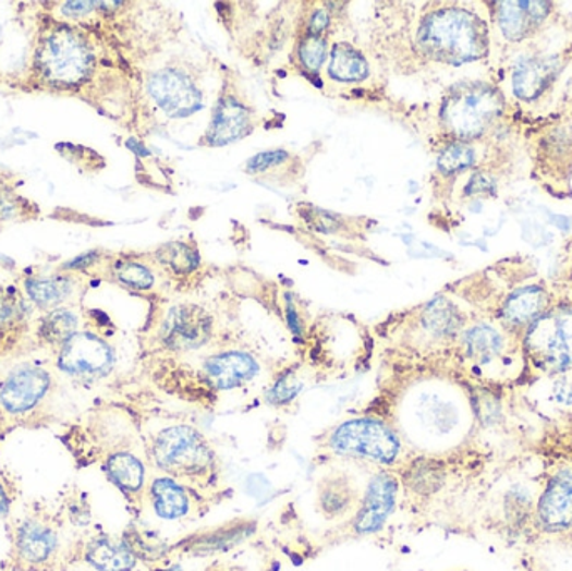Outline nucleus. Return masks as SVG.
Masks as SVG:
<instances>
[{
	"label": "nucleus",
	"mask_w": 572,
	"mask_h": 571,
	"mask_svg": "<svg viewBox=\"0 0 572 571\" xmlns=\"http://www.w3.org/2000/svg\"><path fill=\"white\" fill-rule=\"evenodd\" d=\"M77 317L73 312L54 311L44 318L39 333L49 344L64 345L76 333Z\"/></svg>",
	"instance_id": "25"
},
{
	"label": "nucleus",
	"mask_w": 572,
	"mask_h": 571,
	"mask_svg": "<svg viewBox=\"0 0 572 571\" xmlns=\"http://www.w3.org/2000/svg\"><path fill=\"white\" fill-rule=\"evenodd\" d=\"M526 349L540 369L561 374L572 369V304L559 305L531 324Z\"/></svg>",
	"instance_id": "2"
},
{
	"label": "nucleus",
	"mask_w": 572,
	"mask_h": 571,
	"mask_svg": "<svg viewBox=\"0 0 572 571\" xmlns=\"http://www.w3.org/2000/svg\"><path fill=\"white\" fill-rule=\"evenodd\" d=\"M499 26L508 39H524L549 12L547 2H500Z\"/></svg>",
	"instance_id": "17"
},
{
	"label": "nucleus",
	"mask_w": 572,
	"mask_h": 571,
	"mask_svg": "<svg viewBox=\"0 0 572 571\" xmlns=\"http://www.w3.org/2000/svg\"><path fill=\"white\" fill-rule=\"evenodd\" d=\"M161 257L162 262L170 265L178 274H190L198 267V255L184 243H171L165 246L161 250Z\"/></svg>",
	"instance_id": "30"
},
{
	"label": "nucleus",
	"mask_w": 572,
	"mask_h": 571,
	"mask_svg": "<svg viewBox=\"0 0 572 571\" xmlns=\"http://www.w3.org/2000/svg\"><path fill=\"white\" fill-rule=\"evenodd\" d=\"M83 558L96 571H133L136 555L126 539L109 535L93 536L83 546Z\"/></svg>",
	"instance_id": "14"
},
{
	"label": "nucleus",
	"mask_w": 572,
	"mask_h": 571,
	"mask_svg": "<svg viewBox=\"0 0 572 571\" xmlns=\"http://www.w3.org/2000/svg\"><path fill=\"white\" fill-rule=\"evenodd\" d=\"M330 448L339 454L356 455L380 464L395 463L400 439L380 421L350 420L331 433Z\"/></svg>",
	"instance_id": "5"
},
{
	"label": "nucleus",
	"mask_w": 572,
	"mask_h": 571,
	"mask_svg": "<svg viewBox=\"0 0 572 571\" xmlns=\"http://www.w3.org/2000/svg\"><path fill=\"white\" fill-rule=\"evenodd\" d=\"M556 399L562 404H572V369L562 373L555 387Z\"/></svg>",
	"instance_id": "35"
},
{
	"label": "nucleus",
	"mask_w": 572,
	"mask_h": 571,
	"mask_svg": "<svg viewBox=\"0 0 572 571\" xmlns=\"http://www.w3.org/2000/svg\"><path fill=\"white\" fill-rule=\"evenodd\" d=\"M61 554L58 530L49 521L26 518L12 532V561L24 571L52 570Z\"/></svg>",
	"instance_id": "7"
},
{
	"label": "nucleus",
	"mask_w": 572,
	"mask_h": 571,
	"mask_svg": "<svg viewBox=\"0 0 572 571\" xmlns=\"http://www.w3.org/2000/svg\"><path fill=\"white\" fill-rule=\"evenodd\" d=\"M461 315L454 305L446 301H436L425 312V326L439 336L454 333L461 327Z\"/></svg>",
	"instance_id": "27"
},
{
	"label": "nucleus",
	"mask_w": 572,
	"mask_h": 571,
	"mask_svg": "<svg viewBox=\"0 0 572 571\" xmlns=\"http://www.w3.org/2000/svg\"><path fill=\"white\" fill-rule=\"evenodd\" d=\"M328 21H330V17H328L327 12H315V14L312 15V21H309V34L320 36V34L324 33L325 29H327Z\"/></svg>",
	"instance_id": "37"
},
{
	"label": "nucleus",
	"mask_w": 572,
	"mask_h": 571,
	"mask_svg": "<svg viewBox=\"0 0 572 571\" xmlns=\"http://www.w3.org/2000/svg\"><path fill=\"white\" fill-rule=\"evenodd\" d=\"M94 258H96V255L94 254L84 255V257L77 258V260L71 262V264L65 265V267L68 268L86 267V265L93 264Z\"/></svg>",
	"instance_id": "40"
},
{
	"label": "nucleus",
	"mask_w": 572,
	"mask_h": 571,
	"mask_svg": "<svg viewBox=\"0 0 572 571\" xmlns=\"http://www.w3.org/2000/svg\"><path fill=\"white\" fill-rule=\"evenodd\" d=\"M259 365L243 352H224L205 362V373L218 389H233L248 382L258 374Z\"/></svg>",
	"instance_id": "15"
},
{
	"label": "nucleus",
	"mask_w": 572,
	"mask_h": 571,
	"mask_svg": "<svg viewBox=\"0 0 572 571\" xmlns=\"http://www.w3.org/2000/svg\"><path fill=\"white\" fill-rule=\"evenodd\" d=\"M299 384H290L283 379L271 389L270 394H268V401H270L271 404H287V402L292 401V399L299 394Z\"/></svg>",
	"instance_id": "34"
},
{
	"label": "nucleus",
	"mask_w": 572,
	"mask_h": 571,
	"mask_svg": "<svg viewBox=\"0 0 572 571\" xmlns=\"http://www.w3.org/2000/svg\"><path fill=\"white\" fill-rule=\"evenodd\" d=\"M405 482L417 493L436 491L443 482L442 466L436 461L417 460L405 474Z\"/></svg>",
	"instance_id": "26"
},
{
	"label": "nucleus",
	"mask_w": 572,
	"mask_h": 571,
	"mask_svg": "<svg viewBox=\"0 0 572 571\" xmlns=\"http://www.w3.org/2000/svg\"><path fill=\"white\" fill-rule=\"evenodd\" d=\"M22 317V304L12 293L0 292V330L14 326Z\"/></svg>",
	"instance_id": "32"
},
{
	"label": "nucleus",
	"mask_w": 572,
	"mask_h": 571,
	"mask_svg": "<svg viewBox=\"0 0 572 571\" xmlns=\"http://www.w3.org/2000/svg\"><path fill=\"white\" fill-rule=\"evenodd\" d=\"M327 39L315 34H308L300 44V61L306 70L318 71L327 59Z\"/></svg>",
	"instance_id": "31"
},
{
	"label": "nucleus",
	"mask_w": 572,
	"mask_h": 571,
	"mask_svg": "<svg viewBox=\"0 0 572 571\" xmlns=\"http://www.w3.org/2000/svg\"><path fill=\"white\" fill-rule=\"evenodd\" d=\"M502 112V98L494 87L468 84L452 90L442 108L447 127L461 138H477Z\"/></svg>",
	"instance_id": "3"
},
{
	"label": "nucleus",
	"mask_w": 572,
	"mask_h": 571,
	"mask_svg": "<svg viewBox=\"0 0 572 571\" xmlns=\"http://www.w3.org/2000/svg\"><path fill=\"white\" fill-rule=\"evenodd\" d=\"M287 153L284 151H268L256 155L255 158L248 161L250 173H258V171L268 170V168L275 167V165L281 163L283 159H287Z\"/></svg>",
	"instance_id": "33"
},
{
	"label": "nucleus",
	"mask_w": 572,
	"mask_h": 571,
	"mask_svg": "<svg viewBox=\"0 0 572 571\" xmlns=\"http://www.w3.org/2000/svg\"><path fill=\"white\" fill-rule=\"evenodd\" d=\"M250 131V117L245 106L236 99L227 98L218 105L206 139L209 145L224 146L242 139Z\"/></svg>",
	"instance_id": "16"
},
{
	"label": "nucleus",
	"mask_w": 572,
	"mask_h": 571,
	"mask_svg": "<svg viewBox=\"0 0 572 571\" xmlns=\"http://www.w3.org/2000/svg\"><path fill=\"white\" fill-rule=\"evenodd\" d=\"M556 62L549 59L530 58L522 59L515 65L514 76H512V84H514V93L522 99H534L543 95L549 81L555 77Z\"/></svg>",
	"instance_id": "19"
},
{
	"label": "nucleus",
	"mask_w": 572,
	"mask_h": 571,
	"mask_svg": "<svg viewBox=\"0 0 572 571\" xmlns=\"http://www.w3.org/2000/svg\"><path fill=\"white\" fill-rule=\"evenodd\" d=\"M114 355L105 340L89 332H76L62 345L59 367L71 376L96 379L111 370Z\"/></svg>",
	"instance_id": "8"
},
{
	"label": "nucleus",
	"mask_w": 572,
	"mask_h": 571,
	"mask_svg": "<svg viewBox=\"0 0 572 571\" xmlns=\"http://www.w3.org/2000/svg\"><path fill=\"white\" fill-rule=\"evenodd\" d=\"M12 499L5 486L0 483V517H5L11 510Z\"/></svg>",
	"instance_id": "39"
},
{
	"label": "nucleus",
	"mask_w": 572,
	"mask_h": 571,
	"mask_svg": "<svg viewBox=\"0 0 572 571\" xmlns=\"http://www.w3.org/2000/svg\"><path fill=\"white\" fill-rule=\"evenodd\" d=\"M114 271L119 282H123L131 289L148 290L155 286V277H153L149 268L137 264V262H118Z\"/></svg>",
	"instance_id": "29"
},
{
	"label": "nucleus",
	"mask_w": 572,
	"mask_h": 571,
	"mask_svg": "<svg viewBox=\"0 0 572 571\" xmlns=\"http://www.w3.org/2000/svg\"><path fill=\"white\" fill-rule=\"evenodd\" d=\"M464 345L472 361L489 364L504 348V339L494 327L479 324L465 332Z\"/></svg>",
	"instance_id": "23"
},
{
	"label": "nucleus",
	"mask_w": 572,
	"mask_h": 571,
	"mask_svg": "<svg viewBox=\"0 0 572 571\" xmlns=\"http://www.w3.org/2000/svg\"><path fill=\"white\" fill-rule=\"evenodd\" d=\"M475 163V151L464 143L447 146L439 156V170L446 174L459 173Z\"/></svg>",
	"instance_id": "28"
},
{
	"label": "nucleus",
	"mask_w": 572,
	"mask_h": 571,
	"mask_svg": "<svg viewBox=\"0 0 572 571\" xmlns=\"http://www.w3.org/2000/svg\"><path fill=\"white\" fill-rule=\"evenodd\" d=\"M418 46L428 58L447 64L477 61L487 52L486 26L465 9H439L422 22Z\"/></svg>",
	"instance_id": "1"
},
{
	"label": "nucleus",
	"mask_w": 572,
	"mask_h": 571,
	"mask_svg": "<svg viewBox=\"0 0 572 571\" xmlns=\"http://www.w3.org/2000/svg\"><path fill=\"white\" fill-rule=\"evenodd\" d=\"M26 290L39 307L51 308L62 304L71 295L73 283L62 277L31 279L26 282Z\"/></svg>",
	"instance_id": "24"
},
{
	"label": "nucleus",
	"mask_w": 572,
	"mask_h": 571,
	"mask_svg": "<svg viewBox=\"0 0 572 571\" xmlns=\"http://www.w3.org/2000/svg\"><path fill=\"white\" fill-rule=\"evenodd\" d=\"M166 571H181L180 568H171V570H166Z\"/></svg>",
	"instance_id": "41"
},
{
	"label": "nucleus",
	"mask_w": 572,
	"mask_h": 571,
	"mask_svg": "<svg viewBox=\"0 0 572 571\" xmlns=\"http://www.w3.org/2000/svg\"><path fill=\"white\" fill-rule=\"evenodd\" d=\"M537 523L547 533L572 526V467H562L549 479L536 510Z\"/></svg>",
	"instance_id": "12"
},
{
	"label": "nucleus",
	"mask_w": 572,
	"mask_h": 571,
	"mask_svg": "<svg viewBox=\"0 0 572 571\" xmlns=\"http://www.w3.org/2000/svg\"><path fill=\"white\" fill-rule=\"evenodd\" d=\"M90 8H94L93 2H68V4L64 5V14L77 17V15L89 12Z\"/></svg>",
	"instance_id": "38"
},
{
	"label": "nucleus",
	"mask_w": 572,
	"mask_h": 571,
	"mask_svg": "<svg viewBox=\"0 0 572 571\" xmlns=\"http://www.w3.org/2000/svg\"><path fill=\"white\" fill-rule=\"evenodd\" d=\"M547 307H549V295L543 287H522L508 296L502 307V317L511 326H531L540 315L546 314Z\"/></svg>",
	"instance_id": "18"
},
{
	"label": "nucleus",
	"mask_w": 572,
	"mask_h": 571,
	"mask_svg": "<svg viewBox=\"0 0 572 571\" xmlns=\"http://www.w3.org/2000/svg\"><path fill=\"white\" fill-rule=\"evenodd\" d=\"M465 192H467L468 195L494 193L496 192V183H494L487 174H475V177L472 178L471 183H468L467 189H465Z\"/></svg>",
	"instance_id": "36"
},
{
	"label": "nucleus",
	"mask_w": 572,
	"mask_h": 571,
	"mask_svg": "<svg viewBox=\"0 0 572 571\" xmlns=\"http://www.w3.org/2000/svg\"><path fill=\"white\" fill-rule=\"evenodd\" d=\"M211 336V318L196 305L171 308L162 324V340L173 351H193L203 348Z\"/></svg>",
	"instance_id": "11"
},
{
	"label": "nucleus",
	"mask_w": 572,
	"mask_h": 571,
	"mask_svg": "<svg viewBox=\"0 0 572 571\" xmlns=\"http://www.w3.org/2000/svg\"><path fill=\"white\" fill-rule=\"evenodd\" d=\"M149 95L170 118H187L202 108V93L190 77L166 70L149 80Z\"/></svg>",
	"instance_id": "9"
},
{
	"label": "nucleus",
	"mask_w": 572,
	"mask_h": 571,
	"mask_svg": "<svg viewBox=\"0 0 572 571\" xmlns=\"http://www.w3.org/2000/svg\"><path fill=\"white\" fill-rule=\"evenodd\" d=\"M151 502L156 514L162 520H178L190 511L186 491L171 477H156L151 485Z\"/></svg>",
	"instance_id": "20"
},
{
	"label": "nucleus",
	"mask_w": 572,
	"mask_h": 571,
	"mask_svg": "<svg viewBox=\"0 0 572 571\" xmlns=\"http://www.w3.org/2000/svg\"><path fill=\"white\" fill-rule=\"evenodd\" d=\"M94 56L83 37L71 31H58L47 37L37 52V65L47 81L56 84L81 83L93 71Z\"/></svg>",
	"instance_id": "6"
},
{
	"label": "nucleus",
	"mask_w": 572,
	"mask_h": 571,
	"mask_svg": "<svg viewBox=\"0 0 572 571\" xmlns=\"http://www.w3.org/2000/svg\"><path fill=\"white\" fill-rule=\"evenodd\" d=\"M153 458L159 470L174 476H199L212 466L211 448L198 430L173 426L161 430L153 442Z\"/></svg>",
	"instance_id": "4"
},
{
	"label": "nucleus",
	"mask_w": 572,
	"mask_h": 571,
	"mask_svg": "<svg viewBox=\"0 0 572 571\" xmlns=\"http://www.w3.org/2000/svg\"><path fill=\"white\" fill-rule=\"evenodd\" d=\"M397 489V479L390 474L381 473L372 477L367 495L353 523V529L358 535L377 533L386 524L395 510Z\"/></svg>",
	"instance_id": "13"
},
{
	"label": "nucleus",
	"mask_w": 572,
	"mask_h": 571,
	"mask_svg": "<svg viewBox=\"0 0 572 571\" xmlns=\"http://www.w3.org/2000/svg\"><path fill=\"white\" fill-rule=\"evenodd\" d=\"M51 377L46 370L33 365H22L12 370L0 386V405L9 414H26L46 398Z\"/></svg>",
	"instance_id": "10"
},
{
	"label": "nucleus",
	"mask_w": 572,
	"mask_h": 571,
	"mask_svg": "<svg viewBox=\"0 0 572 571\" xmlns=\"http://www.w3.org/2000/svg\"><path fill=\"white\" fill-rule=\"evenodd\" d=\"M105 470L112 485L118 486L126 495H136L145 486V466L130 452H115L109 455Z\"/></svg>",
	"instance_id": "21"
},
{
	"label": "nucleus",
	"mask_w": 572,
	"mask_h": 571,
	"mask_svg": "<svg viewBox=\"0 0 572 571\" xmlns=\"http://www.w3.org/2000/svg\"><path fill=\"white\" fill-rule=\"evenodd\" d=\"M328 74L342 83H356L368 76L367 59L349 44H339L331 51Z\"/></svg>",
	"instance_id": "22"
}]
</instances>
